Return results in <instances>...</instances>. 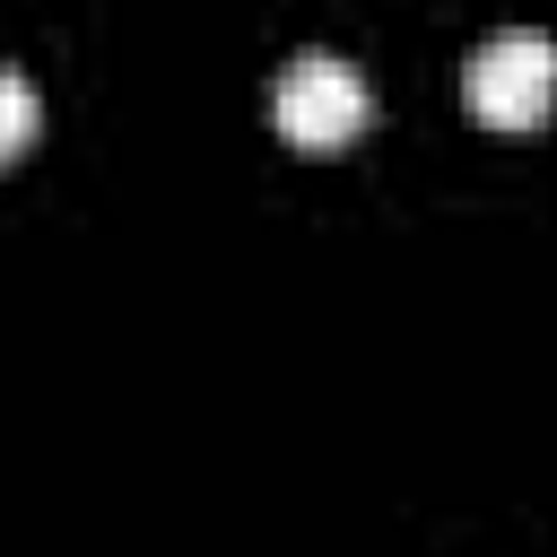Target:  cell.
I'll list each match as a JSON object with an SVG mask.
<instances>
[{
	"label": "cell",
	"instance_id": "cell-1",
	"mask_svg": "<svg viewBox=\"0 0 557 557\" xmlns=\"http://www.w3.org/2000/svg\"><path fill=\"white\" fill-rule=\"evenodd\" d=\"M270 122H278V139L287 148H348L366 122H374V87H366V70L357 61H339V52H296L278 78H270Z\"/></svg>",
	"mask_w": 557,
	"mask_h": 557
},
{
	"label": "cell",
	"instance_id": "cell-2",
	"mask_svg": "<svg viewBox=\"0 0 557 557\" xmlns=\"http://www.w3.org/2000/svg\"><path fill=\"white\" fill-rule=\"evenodd\" d=\"M461 96L487 131H531L557 113V44L540 26H505L461 61Z\"/></svg>",
	"mask_w": 557,
	"mask_h": 557
},
{
	"label": "cell",
	"instance_id": "cell-3",
	"mask_svg": "<svg viewBox=\"0 0 557 557\" xmlns=\"http://www.w3.org/2000/svg\"><path fill=\"white\" fill-rule=\"evenodd\" d=\"M35 113H44V104H35V87H26V78L0 61V165H9V157L35 139Z\"/></svg>",
	"mask_w": 557,
	"mask_h": 557
}]
</instances>
